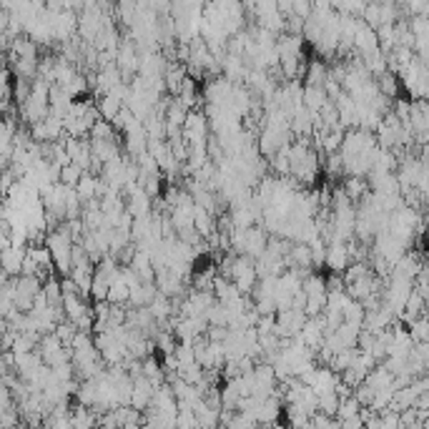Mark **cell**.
I'll return each instance as SVG.
<instances>
[{
  "label": "cell",
  "mask_w": 429,
  "mask_h": 429,
  "mask_svg": "<svg viewBox=\"0 0 429 429\" xmlns=\"http://www.w3.org/2000/svg\"><path fill=\"white\" fill-rule=\"evenodd\" d=\"M339 405H342V397H339V392H324L319 394V409L326 412V414H331V417H336V412H339Z\"/></svg>",
  "instance_id": "cell-14"
},
{
  "label": "cell",
  "mask_w": 429,
  "mask_h": 429,
  "mask_svg": "<svg viewBox=\"0 0 429 429\" xmlns=\"http://www.w3.org/2000/svg\"><path fill=\"white\" fill-rule=\"evenodd\" d=\"M326 81H329V68H326L322 61H311L309 66H306L304 86H324Z\"/></svg>",
  "instance_id": "cell-7"
},
{
  "label": "cell",
  "mask_w": 429,
  "mask_h": 429,
  "mask_svg": "<svg viewBox=\"0 0 429 429\" xmlns=\"http://www.w3.org/2000/svg\"><path fill=\"white\" fill-rule=\"evenodd\" d=\"M91 149H93V158L100 163H108L111 158L121 156L119 151V138H111V141H100V138H91Z\"/></svg>",
  "instance_id": "cell-5"
},
{
  "label": "cell",
  "mask_w": 429,
  "mask_h": 429,
  "mask_svg": "<svg viewBox=\"0 0 429 429\" xmlns=\"http://www.w3.org/2000/svg\"><path fill=\"white\" fill-rule=\"evenodd\" d=\"M402 3V8H405L407 13H409V18L412 15H424V10H427L429 6V0H399Z\"/></svg>",
  "instance_id": "cell-16"
},
{
  "label": "cell",
  "mask_w": 429,
  "mask_h": 429,
  "mask_svg": "<svg viewBox=\"0 0 429 429\" xmlns=\"http://www.w3.org/2000/svg\"><path fill=\"white\" fill-rule=\"evenodd\" d=\"M264 224H254L246 229V239H243V254L251 256V259H262L266 254L269 246V234Z\"/></svg>",
  "instance_id": "cell-1"
},
{
  "label": "cell",
  "mask_w": 429,
  "mask_h": 429,
  "mask_svg": "<svg viewBox=\"0 0 429 429\" xmlns=\"http://www.w3.org/2000/svg\"><path fill=\"white\" fill-rule=\"evenodd\" d=\"M329 100V93L324 86H304V106L311 111H322V106Z\"/></svg>",
  "instance_id": "cell-9"
},
{
  "label": "cell",
  "mask_w": 429,
  "mask_h": 429,
  "mask_svg": "<svg viewBox=\"0 0 429 429\" xmlns=\"http://www.w3.org/2000/svg\"><path fill=\"white\" fill-rule=\"evenodd\" d=\"M25 256H28V246H18V243H13V246L3 249V271L10 274V276H20L23 274Z\"/></svg>",
  "instance_id": "cell-4"
},
{
  "label": "cell",
  "mask_w": 429,
  "mask_h": 429,
  "mask_svg": "<svg viewBox=\"0 0 429 429\" xmlns=\"http://www.w3.org/2000/svg\"><path fill=\"white\" fill-rule=\"evenodd\" d=\"M128 299H131V286H128V281L123 279V276H116V279L111 281V292H108V301L111 304H126L128 306Z\"/></svg>",
  "instance_id": "cell-8"
},
{
  "label": "cell",
  "mask_w": 429,
  "mask_h": 429,
  "mask_svg": "<svg viewBox=\"0 0 429 429\" xmlns=\"http://www.w3.org/2000/svg\"><path fill=\"white\" fill-rule=\"evenodd\" d=\"M83 174H86V168H83L81 163L70 161L68 166L61 168V181L66 183V186H78V181L83 179Z\"/></svg>",
  "instance_id": "cell-13"
},
{
  "label": "cell",
  "mask_w": 429,
  "mask_h": 429,
  "mask_svg": "<svg viewBox=\"0 0 429 429\" xmlns=\"http://www.w3.org/2000/svg\"><path fill=\"white\" fill-rule=\"evenodd\" d=\"M414 354L419 356V359H424L429 364V339L427 342H419L417 347H414Z\"/></svg>",
  "instance_id": "cell-17"
},
{
  "label": "cell",
  "mask_w": 429,
  "mask_h": 429,
  "mask_svg": "<svg viewBox=\"0 0 429 429\" xmlns=\"http://www.w3.org/2000/svg\"><path fill=\"white\" fill-rule=\"evenodd\" d=\"M78 193H81L83 201H91V199H98V188H100V179L96 174H91V171H86L83 174V179L78 181Z\"/></svg>",
  "instance_id": "cell-10"
},
{
  "label": "cell",
  "mask_w": 429,
  "mask_h": 429,
  "mask_svg": "<svg viewBox=\"0 0 429 429\" xmlns=\"http://www.w3.org/2000/svg\"><path fill=\"white\" fill-rule=\"evenodd\" d=\"M382 43H379V33H377V28H372V25H367L364 20L359 23V31H356L354 36V50L356 56L364 58L369 56V53H374V50H379Z\"/></svg>",
  "instance_id": "cell-2"
},
{
  "label": "cell",
  "mask_w": 429,
  "mask_h": 429,
  "mask_svg": "<svg viewBox=\"0 0 429 429\" xmlns=\"http://www.w3.org/2000/svg\"><path fill=\"white\" fill-rule=\"evenodd\" d=\"M91 138H100V141H111V138H116V126H113V121L100 116V119L93 123V128H91Z\"/></svg>",
  "instance_id": "cell-12"
},
{
  "label": "cell",
  "mask_w": 429,
  "mask_h": 429,
  "mask_svg": "<svg viewBox=\"0 0 429 429\" xmlns=\"http://www.w3.org/2000/svg\"><path fill=\"white\" fill-rule=\"evenodd\" d=\"M407 329H409V334H412V339L414 342H427L429 339V317L427 314H422L419 319H414V322H409L407 324Z\"/></svg>",
  "instance_id": "cell-11"
},
{
  "label": "cell",
  "mask_w": 429,
  "mask_h": 429,
  "mask_svg": "<svg viewBox=\"0 0 429 429\" xmlns=\"http://www.w3.org/2000/svg\"><path fill=\"white\" fill-rule=\"evenodd\" d=\"M342 186H344V191H347V196H349L352 201H354V204H361V201L367 199V196H369V188H372V186L367 183V181H364V176H349V179L344 181Z\"/></svg>",
  "instance_id": "cell-6"
},
{
  "label": "cell",
  "mask_w": 429,
  "mask_h": 429,
  "mask_svg": "<svg viewBox=\"0 0 429 429\" xmlns=\"http://www.w3.org/2000/svg\"><path fill=\"white\" fill-rule=\"evenodd\" d=\"M352 264V251H349L347 241H329V251H326V266L334 274H344L347 266Z\"/></svg>",
  "instance_id": "cell-3"
},
{
  "label": "cell",
  "mask_w": 429,
  "mask_h": 429,
  "mask_svg": "<svg viewBox=\"0 0 429 429\" xmlns=\"http://www.w3.org/2000/svg\"><path fill=\"white\" fill-rule=\"evenodd\" d=\"M78 331H81V329H78V326H75V324L70 322V319H63V322L56 326L58 339H61V342L66 344V347H70V344H73V339L78 336Z\"/></svg>",
  "instance_id": "cell-15"
}]
</instances>
